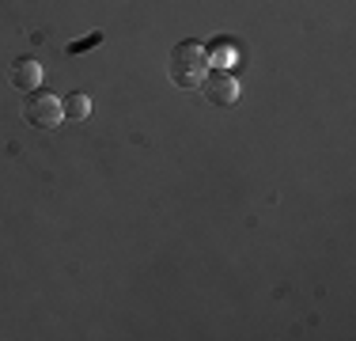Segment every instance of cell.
<instances>
[{
  "instance_id": "cell-1",
  "label": "cell",
  "mask_w": 356,
  "mask_h": 341,
  "mask_svg": "<svg viewBox=\"0 0 356 341\" xmlns=\"http://www.w3.org/2000/svg\"><path fill=\"white\" fill-rule=\"evenodd\" d=\"M167 72L175 88H197L209 72V49L201 42H178L167 57Z\"/></svg>"
},
{
  "instance_id": "cell-2",
  "label": "cell",
  "mask_w": 356,
  "mask_h": 341,
  "mask_svg": "<svg viewBox=\"0 0 356 341\" xmlns=\"http://www.w3.org/2000/svg\"><path fill=\"white\" fill-rule=\"evenodd\" d=\"M61 99L54 95H42V91H35V95H27V102H23V118H27L31 125H38V129H54V125H61Z\"/></svg>"
},
{
  "instance_id": "cell-3",
  "label": "cell",
  "mask_w": 356,
  "mask_h": 341,
  "mask_svg": "<svg viewBox=\"0 0 356 341\" xmlns=\"http://www.w3.org/2000/svg\"><path fill=\"white\" fill-rule=\"evenodd\" d=\"M201 88H205V99L213 106H235L239 102V84H235L232 72H205Z\"/></svg>"
},
{
  "instance_id": "cell-4",
  "label": "cell",
  "mask_w": 356,
  "mask_h": 341,
  "mask_svg": "<svg viewBox=\"0 0 356 341\" xmlns=\"http://www.w3.org/2000/svg\"><path fill=\"white\" fill-rule=\"evenodd\" d=\"M38 84H42V68H38V61H31V57H19L15 61V68H12V88L15 91H38Z\"/></svg>"
},
{
  "instance_id": "cell-5",
  "label": "cell",
  "mask_w": 356,
  "mask_h": 341,
  "mask_svg": "<svg viewBox=\"0 0 356 341\" xmlns=\"http://www.w3.org/2000/svg\"><path fill=\"white\" fill-rule=\"evenodd\" d=\"M61 110H65V118H69V122H88L91 99H88V95H69V99L61 102Z\"/></svg>"
},
{
  "instance_id": "cell-6",
  "label": "cell",
  "mask_w": 356,
  "mask_h": 341,
  "mask_svg": "<svg viewBox=\"0 0 356 341\" xmlns=\"http://www.w3.org/2000/svg\"><path fill=\"white\" fill-rule=\"evenodd\" d=\"M103 42V31H91L88 38H80V42H69V54L76 57V54H83V49H91V46H99Z\"/></svg>"
}]
</instances>
